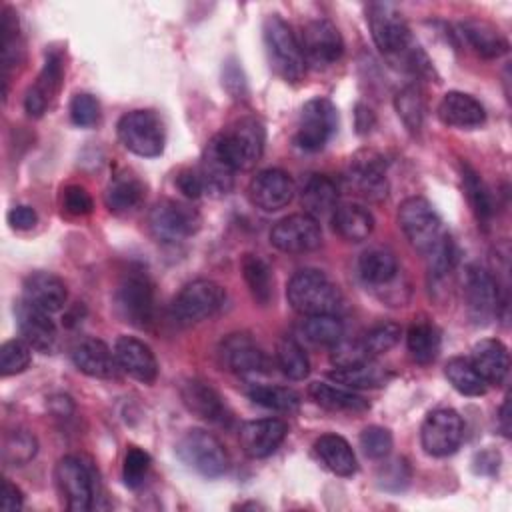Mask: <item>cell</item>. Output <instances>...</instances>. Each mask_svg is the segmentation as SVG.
Instances as JSON below:
<instances>
[{"mask_svg":"<svg viewBox=\"0 0 512 512\" xmlns=\"http://www.w3.org/2000/svg\"><path fill=\"white\" fill-rule=\"evenodd\" d=\"M288 304L304 316L336 314L342 306V294L338 286L320 270H298L286 286Z\"/></svg>","mask_w":512,"mask_h":512,"instance_id":"obj_1","label":"cell"},{"mask_svg":"<svg viewBox=\"0 0 512 512\" xmlns=\"http://www.w3.org/2000/svg\"><path fill=\"white\" fill-rule=\"evenodd\" d=\"M398 224L414 250L430 256L450 234L432 204L422 196H410L398 206Z\"/></svg>","mask_w":512,"mask_h":512,"instance_id":"obj_2","label":"cell"},{"mask_svg":"<svg viewBox=\"0 0 512 512\" xmlns=\"http://www.w3.org/2000/svg\"><path fill=\"white\" fill-rule=\"evenodd\" d=\"M56 486L68 510L86 512L98 496V472L84 456L68 454L58 460L54 470Z\"/></svg>","mask_w":512,"mask_h":512,"instance_id":"obj_3","label":"cell"},{"mask_svg":"<svg viewBox=\"0 0 512 512\" xmlns=\"http://www.w3.org/2000/svg\"><path fill=\"white\" fill-rule=\"evenodd\" d=\"M264 44L270 64L278 76L288 82H298L304 78L306 62L300 42L278 14H270L264 20Z\"/></svg>","mask_w":512,"mask_h":512,"instance_id":"obj_4","label":"cell"},{"mask_svg":"<svg viewBox=\"0 0 512 512\" xmlns=\"http://www.w3.org/2000/svg\"><path fill=\"white\" fill-rule=\"evenodd\" d=\"M118 138L132 154L154 158L164 150L166 132L154 110H132L118 120Z\"/></svg>","mask_w":512,"mask_h":512,"instance_id":"obj_5","label":"cell"},{"mask_svg":"<svg viewBox=\"0 0 512 512\" xmlns=\"http://www.w3.org/2000/svg\"><path fill=\"white\" fill-rule=\"evenodd\" d=\"M176 452L184 464L206 478L222 476L230 464L224 444L212 432L202 428L188 430L180 438Z\"/></svg>","mask_w":512,"mask_h":512,"instance_id":"obj_6","label":"cell"},{"mask_svg":"<svg viewBox=\"0 0 512 512\" xmlns=\"http://www.w3.org/2000/svg\"><path fill=\"white\" fill-rule=\"evenodd\" d=\"M226 302V290L214 280H194L186 284L172 302V316L182 326H192L212 318Z\"/></svg>","mask_w":512,"mask_h":512,"instance_id":"obj_7","label":"cell"},{"mask_svg":"<svg viewBox=\"0 0 512 512\" xmlns=\"http://www.w3.org/2000/svg\"><path fill=\"white\" fill-rule=\"evenodd\" d=\"M366 20L378 50L386 56H404L412 46L410 28L400 10L390 2H372L366 8Z\"/></svg>","mask_w":512,"mask_h":512,"instance_id":"obj_8","label":"cell"},{"mask_svg":"<svg viewBox=\"0 0 512 512\" xmlns=\"http://www.w3.org/2000/svg\"><path fill=\"white\" fill-rule=\"evenodd\" d=\"M114 306L120 318L136 328H146L154 320V284L152 280L134 270L128 272L114 294Z\"/></svg>","mask_w":512,"mask_h":512,"instance_id":"obj_9","label":"cell"},{"mask_svg":"<svg viewBox=\"0 0 512 512\" xmlns=\"http://www.w3.org/2000/svg\"><path fill=\"white\" fill-rule=\"evenodd\" d=\"M220 138L236 172L254 168L264 154L266 130L264 124L254 116L236 120L228 130L220 132Z\"/></svg>","mask_w":512,"mask_h":512,"instance_id":"obj_10","label":"cell"},{"mask_svg":"<svg viewBox=\"0 0 512 512\" xmlns=\"http://www.w3.org/2000/svg\"><path fill=\"white\" fill-rule=\"evenodd\" d=\"M338 128V110L328 98L308 100L298 118L294 142L306 152H316L326 146Z\"/></svg>","mask_w":512,"mask_h":512,"instance_id":"obj_11","label":"cell"},{"mask_svg":"<svg viewBox=\"0 0 512 512\" xmlns=\"http://www.w3.org/2000/svg\"><path fill=\"white\" fill-rule=\"evenodd\" d=\"M298 42L306 66H312L316 70L336 64L344 54V40L336 24H332L326 18L306 22L302 26Z\"/></svg>","mask_w":512,"mask_h":512,"instance_id":"obj_12","label":"cell"},{"mask_svg":"<svg viewBox=\"0 0 512 512\" xmlns=\"http://www.w3.org/2000/svg\"><path fill=\"white\" fill-rule=\"evenodd\" d=\"M464 304L474 324H488L498 314L500 290L496 278L480 264H468L462 278Z\"/></svg>","mask_w":512,"mask_h":512,"instance_id":"obj_13","label":"cell"},{"mask_svg":"<svg viewBox=\"0 0 512 512\" xmlns=\"http://www.w3.org/2000/svg\"><path fill=\"white\" fill-rule=\"evenodd\" d=\"M150 230L158 242L174 244L190 238L200 228V214L192 206L176 200H160L148 216Z\"/></svg>","mask_w":512,"mask_h":512,"instance_id":"obj_14","label":"cell"},{"mask_svg":"<svg viewBox=\"0 0 512 512\" xmlns=\"http://www.w3.org/2000/svg\"><path fill=\"white\" fill-rule=\"evenodd\" d=\"M464 436L462 416L452 408L432 410L420 428V442L426 454L442 458L458 450Z\"/></svg>","mask_w":512,"mask_h":512,"instance_id":"obj_15","label":"cell"},{"mask_svg":"<svg viewBox=\"0 0 512 512\" xmlns=\"http://www.w3.org/2000/svg\"><path fill=\"white\" fill-rule=\"evenodd\" d=\"M270 244L288 254L312 252L322 244V228L318 220L306 212L290 214L272 226Z\"/></svg>","mask_w":512,"mask_h":512,"instance_id":"obj_16","label":"cell"},{"mask_svg":"<svg viewBox=\"0 0 512 512\" xmlns=\"http://www.w3.org/2000/svg\"><path fill=\"white\" fill-rule=\"evenodd\" d=\"M180 396L184 406L198 418L222 428L232 426L234 414L224 402V398L220 396V392L210 382L190 378L180 386Z\"/></svg>","mask_w":512,"mask_h":512,"instance_id":"obj_17","label":"cell"},{"mask_svg":"<svg viewBox=\"0 0 512 512\" xmlns=\"http://www.w3.org/2000/svg\"><path fill=\"white\" fill-rule=\"evenodd\" d=\"M196 170L200 174L204 194H208L212 198H222L232 190L236 168L224 150L220 134L210 138Z\"/></svg>","mask_w":512,"mask_h":512,"instance_id":"obj_18","label":"cell"},{"mask_svg":"<svg viewBox=\"0 0 512 512\" xmlns=\"http://www.w3.org/2000/svg\"><path fill=\"white\" fill-rule=\"evenodd\" d=\"M222 366L238 376H250L268 370V358L252 336L244 332L228 334L218 348Z\"/></svg>","mask_w":512,"mask_h":512,"instance_id":"obj_19","label":"cell"},{"mask_svg":"<svg viewBox=\"0 0 512 512\" xmlns=\"http://www.w3.org/2000/svg\"><path fill=\"white\" fill-rule=\"evenodd\" d=\"M14 314H16V324H18L20 336L32 350H38L42 354L56 350L58 330H56L54 320L50 318V312L30 304L22 298V302L16 304Z\"/></svg>","mask_w":512,"mask_h":512,"instance_id":"obj_20","label":"cell"},{"mask_svg":"<svg viewBox=\"0 0 512 512\" xmlns=\"http://www.w3.org/2000/svg\"><path fill=\"white\" fill-rule=\"evenodd\" d=\"M296 186L288 172L278 168H268L258 172L248 186V196L254 206L264 212H276L288 206L294 198Z\"/></svg>","mask_w":512,"mask_h":512,"instance_id":"obj_21","label":"cell"},{"mask_svg":"<svg viewBox=\"0 0 512 512\" xmlns=\"http://www.w3.org/2000/svg\"><path fill=\"white\" fill-rule=\"evenodd\" d=\"M350 182L356 190L372 200L380 202L388 196V178H386V162L374 150H360L350 158Z\"/></svg>","mask_w":512,"mask_h":512,"instance_id":"obj_22","label":"cell"},{"mask_svg":"<svg viewBox=\"0 0 512 512\" xmlns=\"http://www.w3.org/2000/svg\"><path fill=\"white\" fill-rule=\"evenodd\" d=\"M288 434V426L280 418H258L248 420L240 426L238 438L246 456L266 458L278 450Z\"/></svg>","mask_w":512,"mask_h":512,"instance_id":"obj_23","label":"cell"},{"mask_svg":"<svg viewBox=\"0 0 512 512\" xmlns=\"http://www.w3.org/2000/svg\"><path fill=\"white\" fill-rule=\"evenodd\" d=\"M62 78H64L62 56H60V52L52 50L46 56V62H44L36 82L28 88V92L24 96V110L30 118H40L46 112V108L50 106V102L54 100V96L58 94V90L62 86Z\"/></svg>","mask_w":512,"mask_h":512,"instance_id":"obj_24","label":"cell"},{"mask_svg":"<svg viewBox=\"0 0 512 512\" xmlns=\"http://www.w3.org/2000/svg\"><path fill=\"white\" fill-rule=\"evenodd\" d=\"M114 356H116L118 368L130 378L144 384H150L156 380L158 362L152 348L146 342L134 336H120L114 344Z\"/></svg>","mask_w":512,"mask_h":512,"instance_id":"obj_25","label":"cell"},{"mask_svg":"<svg viewBox=\"0 0 512 512\" xmlns=\"http://www.w3.org/2000/svg\"><path fill=\"white\" fill-rule=\"evenodd\" d=\"M74 366L92 378H114L118 374V362L114 352L98 338H82L72 346Z\"/></svg>","mask_w":512,"mask_h":512,"instance_id":"obj_26","label":"cell"},{"mask_svg":"<svg viewBox=\"0 0 512 512\" xmlns=\"http://www.w3.org/2000/svg\"><path fill=\"white\" fill-rule=\"evenodd\" d=\"M24 300L46 310V312H58L64 308L68 300V290L62 278H58L52 272L36 270L24 278L22 284Z\"/></svg>","mask_w":512,"mask_h":512,"instance_id":"obj_27","label":"cell"},{"mask_svg":"<svg viewBox=\"0 0 512 512\" xmlns=\"http://www.w3.org/2000/svg\"><path fill=\"white\" fill-rule=\"evenodd\" d=\"M358 274L364 284L388 290L398 280L400 268L394 252L386 246H370L358 258Z\"/></svg>","mask_w":512,"mask_h":512,"instance_id":"obj_28","label":"cell"},{"mask_svg":"<svg viewBox=\"0 0 512 512\" xmlns=\"http://www.w3.org/2000/svg\"><path fill=\"white\" fill-rule=\"evenodd\" d=\"M438 118L446 126L470 130V128H478L484 124L486 112H484V106L474 96L452 90V92L444 94V98L440 100Z\"/></svg>","mask_w":512,"mask_h":512,"instance_id":"obj_29","label":"cell"},{"mask_svg":"<svg viewBox=\"0 0 512 512\" xmlns=\"http://www.w3.org/2000/svg\"><path fill=\"white\" fill-rule=\"evenodd\" d=\"M470 362L478 370V374L486 380V384H502L508 376L510 356L508 348L496 338H484L474 344Z\"/></svg>","mask_w":512,"mask_h":512,"instance_id":"obj_30","label":"cell"},{"mask_svg":"<svg viewBox=\"0 0 512 512\" xmlns=\"http://www.w3.org/2000/svg\"><path fill=\"white\" fill-rule=\"evenodd\" d=\"M146 196V186L144 182L130 174V172H118L110 178L106 192H104V202L106 208L114 214H128L134 212Z\"/></svg>","mask_w":512,"mask_h":512,"instance_id":"obj_31","label":"cell"},{"mask_svg":"<svg viewBox=\"0 0 512 512\" xmlns=\"http://www.w3.org/2000/svg\"><path fill=\"white\" fill-rule=\"evenodd\" d=\"M332 226L344 240L362 242L374 230V216L366 206L346 202L336 206V210L332 212Z\"/></svg>","mask_w":512,"mask_h":512,"instance_id":"obj_32","label":"cell"},{"mask_svg":"<svg viewBox=\"0 0 512 512\" xmlns=\"http://www.w3.org/2000/svg\"><path fill=\"white\" fill-rule=\"evenodd\" d=\"M302 206L316 220L332 214L338 206V186L330 176L312 174L302 186Z\"/></svg>","mask_w":512,"mask_h":512,"instance_id":"obj_33","label":"cell"},{"mask_svg":"<svg viewBox=\"0 0 512 512\" xmlns=\"http://www.w3.org/2000/svg\"><path fill=\"white\" fill-rule=\"evenodd\" d=\"M316 456L336 476H352L358 468L356 454L350 444L338 434H322L314 442Z\"/></svg>","mask_w":512,"mask_h":512,"instance_id":"obj_34","label":"cell"},{"mask_svg":"<svg viewBox=\"0 0 512 512\" xmlns=\"http://www.w3.org/2000/svg\"><path fill=\"white\" fill-rule=\"evenodd\" d=\"M460 34L482 58H500L508 52V40L484 20H464Z\"/></svg>","mask_w":512,"mask_h":512,"instance_id":"obj_35","label":"cell"},{"mask_svg":"<svg viewBox=\"0 0 512 512\" xmlns=\"http://www.w3.org/2000/svg\"><path fill=\"white\" fill-rule=\"evenodd\" d=\"M440 330L438 326L428 318H414V322L408 328L406 344L408 352L414 362L418 364H430L436 360L440 352Z\"/></svg>","mask_w":512,"mask_h":512,"instance_id":"obj_36","label":"cell"},{"mask_svg":"<svg viewBox=\"0 0 512 512\" xmlns=\"http://www.w3.org/2000/svg\"><path fill=\"white\" fill-rule=\"evenodd\" d=\"M308 396L322 408L334 412H362L368 410V400L354 394L350 388L334 386L328 382H312L308 386Z\"/></svg>","mask_w":512,"mask_h":512,"instance_id":"obj_37","label":"cell"},{"mask_svg":"<svg viewBox=\"0 0 512 512\" xmlns=\"http://www.w3.org/2000/svg\"><path fill=\"white\" fill-rule=\"evenodd\" d=\"M328 378L344 388H380L388 384L392 378V372L374 360H366L356 366L348 368H334L328 372Z\"/></svg>","mask_w":512,"mask_h":512,"instance_id":"obj_38","label":"cell"},{"mask_svg":"<svg viewBox=\"0 0 512 512\" xmlns=\"http://www.w3.org/2000/svg\"><path fill=\"white\" fill-rule=\"evenodd\" d=\"M242 276L252 298L260 306L270 304L274 294V276L268 262L258 254H246L242 258Z\"/></svg>","mask_w":512,"mask_h":512,"instance_id":"obj_39","label":"cell"},{"mask_svg":"<svg viewBox=\"0 0 512 512\" xmlns=\"http://www.w3.org/2000/svg\"><path fill=\"white\" fill-rule=\"evenodd\" d=\"M444 374L454 390H458L464 396H482L488 390L486 380L478 374L470 358H450L444 366Z\"/></svg>","mask_w":512,"mask_h":512,"instance_id":"obj_40","label":"cell"},{"mask_svg":"<svg viewBox=\"0 0 512 512\" xmlns=\"http://www.w3.org/2000/svg\"><path fill=\"white\" fill-rule=\"evenodd\" d=\"M248 398L264 408L278 412H292L300 406V394L288 386L278 384H252L246 390Z\"/></svg>","mask_w":512,"mask_h":512,"instance_id":"obj_41","label":"cell"},{"mask_svg":"<svg viewBox=\"0 0 512 512\" xmlns=\"http://www.w3.org/2000/svg\"><path fill=\"white\" fill-rule=\"evenodd\" d=\"M0 34H2V66H4V94L8 88V74L20 60V24L18 14L6 6L0 14Z\"/></svg>","mask_w":512,"mask_h":512,"instance_id":"obj_42","label":"cell"},{"mask_svg":"<svg viewBox=\"0 0 512 512\" xmlns=\"http://www.w3.org/2000/svg\"><path fill=\"white\" fill-rule=\"evenodd\" d=\"M462 184H464L466 198H468L476 218L480 222H488L492 218V214H494L492 194L486 188V184L480 178V174L468 162H462Z\"/></svg>","mask_w":512,"mask_h":512,"instance_id":"obj_43","label":"cell"},{"mask_svg":"<svg viewBox=\"0 0 512 512\" xmlns=\"http://www.w3.org/2000/svg\"><path fill=\"white\" fill-rule=\"evenodd\" d=\"M276 364L290 380H304L310 374V360L292 336H282L276 342Z\"/></svg>","mask_w":512,"mask_h":512,"instance_id":"obj_44","label":"cell"},{"mask_svg":"<svg viewBox=\"0 0 512 512\" xmlns=\"http://www.w3.org/2000/svg\"><path fill=\"white\" fill-rule=\"evenodd\" d=\"M394 108L410 132H420L426 116V100L418 86H404L394 98Z\"/></svg>","mask_w":512,"mask_h":512,"instance_id":"obj_45","label":"cell"},{"mask_svg":"<svg viewBox=\"0 0 512 512\" xmlns=\"http://www.w3.org/2000/svg\"><path fill=\"white\" fill-rule=\"evenodd\" d=\"M38 452V440L32 432L24 428H16L6 432L2 440V460L8 466H24Z\"/></svg>","mask_w":512,"mask_h":512,"instance_id":"obj_46","label":"cell"},{"mask_svg":"<svg viewBox=\"0 0 512 512\" xmlns=\"http://www.w3.org/2000/svg\"><path fill=\"white\" fill-rule=\"evenodd\" d=\"M302 332L314 344L334 346L338 340H342L344 326L336 314H316L304 320Z\"/></svg>","mask_w":512,"mask_h":512,"instance_id":"obj_47","label":"cell"},{"mask_svg":"<svg viewBox=\"0 0 512 512\" xmlns=\"http://www.w3.org/2000/svg\"><path fill=\"white\" fill-rule=\"evenodd\" d=\"M402 336V326L396 322H380L376 326H372L366 336L362 338V344L366 348V352L370 354V358L384 354L388 350H392L398 340Z\"/></svg>","mask_w":512,"mask_h":512,"instance_id":"obj_48","label":"cell"},{"mask_svg":"<svg viewBox=\"0 0 512 512\" xmlns=\"http://www.w3.org/2000/svg\"><path fill=\"white\" fill-rule=\"evenodd\" d=\"M32 348L24 340H8L0 348V374L14 376L24 372L30 366Z\"/></svg>","mask_w":512,"mask_h":512,"instance_id":"obj_49","label":"cell"},{"mask_svg":"<svg viewBox=\"0 0 512 512\" xmlns=\"http://www.w3.org/2000/svg\"><path fill=\"white\" fill-rule=\"evenodd\" d=\"M150 464H152V460H150L148 452H144L138 446H130L124 454V464H122L124 484L128 488H138L144 482V478L150 470Z\"/></svg>","mask_w":512,"mask_h":512,"instance_id":"obj_50","label":"cell"},{"mask_svg":"<svg viewBox=\"0 0 512 512\" xmlns=\"http://www.w3.org/2000/svg\"><path fill=\"white\" fill-rule=\"evenodd\" d=\"M360 448L372 460H382L392 450V434L382 426H368L360 432Z\"/></svg>","mask_w":512,"mask_h":512,"instance_id":"obj_51","label":"cell"},{"mask_svg":"<svg viewBox=\"0 0 512 512\" xmlns=\"http://www.w3.org/2000/svg\"><path fill=\"white\" fill-rule=\"evenodd\" d=\"M366 360H372L370 354L366 352L362 340H338L332 346V354H330V362L336 368H348V366H356L362 364Z\"/></svg>","mask_w":512,"mask_h":512,"instance_id":"obj_52","label":"cell"},{"mask_svg":"<svg viewBox=\"0 0 512 512\" xmlns=\"http://www.w3.org/2000/svg\"><path fill=\"white\" fill-rule=\"evenodd\" d=\"M70 118L80 128H90L100 120V104L92 94H76L70 102Z\"/></svg>","mask_w":512,"mask_h":512,"instance_id":"obj_53","label":"cell"},{"mask_svg":"<svg viewBox=\"0 0 512 512\" xmlns=\"http://www.w3.org/2000/svg\"><path fill=\"white\" fill-rule=\"evenodd\" d=\"M410 480V466L404 458L386 462L378 472V482L386 490H402Z\"/></svg>","mask_w":512,"mask_h":512,"instance_id":"obj_54","label":"cell"},{"mask_svg":"<svg viewBox=\"0 0 512 512\" xmlns=\"http://www.w3.org/2000/svg\"><path fill=\"white\" fill-rule=\"evenodd\" d=\"M62 208L72 216H88L94 208V202L84 186L72 184L62 192Z\"/></svg>","mask_w":512,"mask_h":512,"instance_id":"obj_55","label":"cell"},{"mask_svg":"<svg viewBox=\"0 0 512 512\" xmlns=\"http://www.w3.org/2000/svg\"><path fill=\"white\" fill-rule=\"evenodd\" d=\"M176 186L178 190L190 198V200H196L204 194V188H202V180H200V174L198 170H192V168H186L182 172H178L176 176Z\"/></svg>","mask_w":512,"mask_h":512,"instance_id":"obj_56","label":"cell"},{"mask_svg":"<svg viewBox=\"0 0 512 512\" xmlns=\"http://www.w3.org/2000/svg\"><path fill=\"white\" fill-rule=\"evenodd\" d=\"M38 222V214L32 206H14L10 208L8 212V224L14 228V230H30L34 228Z\"/></svg>","mask_w":512,"mask_h":512,"instance_id":"obj_57","label":"cell"},{"mask_svg":"<svg viewBox=\"0 0 512 512\" xmlns=\"http://www.w3.org/2000/svg\"><path fill=\"white\" fill-rule=\"evenodd\" d=\"M24 504V496L20 492V488L16 484H12L10 480L2 482V494H0V508L4 512H16L20 510Z\"/></svg>","mask_w":512,"mask_h":512,"instance_id":"obj_58","label":"cell"},{"mask_svg":"<svg viewBox=\"0 0 512 512\" xmlns=\"http://www.w3.org/2000/svg\"><path fill=\"white\" fill-rule=\"evenodd\" d=\"M500 466V454L494 450H484L474 456V472L478 474H496Z\"/></svg>","mask_w":512,"mask_h":512,"instance_id":"obj_59","label":"cell"},{"mask_svg":"<svg viewBox=\"0 0 512 512\" xmlns=\"http://www.w3.org/2000/svg\"><path fill=\"white\" fill-rule=\"evenodd\" d=\"M500 422H502V430H504V434L508 436V402H504L502 404V408H500Z\"/></svg>","mask_w":512,"mask_h":512,"instance_id":"obj_60","label":"cell"}]
</instances>
